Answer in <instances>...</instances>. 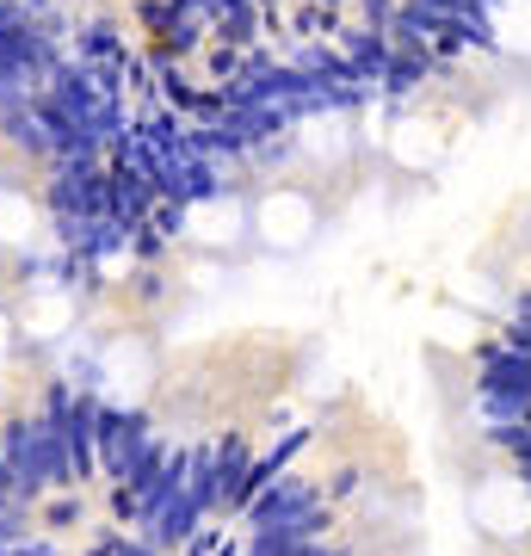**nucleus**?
Segmentation results:
<instances>
[{
  "label": "nucleus",
  "instance_id": "1",
  "mask_svg": "<svg viewBox=\"0 0 531 556\" xmlns=\"http://www.w3.org/2000/svg\"><path fill=\"white\" fill-rule=\"evenodd\" d=\"M476 390H531V353H519L507 340H489L482 365H476Z\"/></svg>",
  "mask_w": 531,
  "mask_h": 556
},
{
  "label": "nucleus",
  "instance_id": "2",
  "mask_svg": "<svg viewBox=\"0 0 531 556\" xmlns=\"http://www.w3.org/2000/svg\"><path fill=\"white\" fill-rule=\"evenodd\" d=\"M476 408L489 427H519L531 420V390H476Z\"/></svg>",
  "mask_w": 531,
  "mask_h": 556
},
{
  "label": "nucleus",
  "instance_id": "3",
  "mask_svg": "<svg viewBox=\"0 0 531 556\" xmlns=\"http://www.w3.org/2000/svg\"><path fill=\"white\" fill-rule=\"evenodd\" d=\"M0 236H7V241H31V236H38V211H31V199L0 192Z\"/></svg>",
  "mask_w": 531,
  "mask_h": 556
},
{
  "label": "nucleus",
  "instance_id": "4",
  "mask_svg": "<svg viewBox=\"0 0 531 556\" xmlns=\"http://www.w3.org/2000/svg\"><path fill=\"white\" fill-rule=\"evenodd\" d=\"M0 556H62V551H50V544H38V538L7 532V526H0Z\"/></svg>",
  "mask_w": 531,
  "mask_h": 556
},
{
  "label": "nucleus",
  "instance_id": "5",
  "mask_svg": "<svg viewBox=\"0 0 531 556\" xmlns=\"http://www.w3.org/2000/svg\"><path fill=\"white\" fill-rule=\"evenodd\" d=\"M501 340H507V346H519V353H531V316L501 321Z\"/></svg>",
  "mask_w": 531,
  "mask_h": 556
}]
</instances>
